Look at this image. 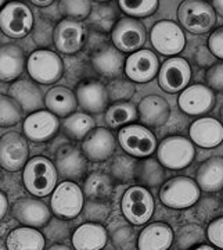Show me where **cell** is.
Listing matches in <instances>:
<instances>
[{
	"instance_id": "2e32d148",
	"label": "cell",
	"mask_w": 223,
	"mask_h": 250,
	"mask_svg": "<svg viewBox=\"0 0 223 250\" xmlns=\"http://www.w3.org/2000/svg\"><path fill=\"white\" fill-rule=\"evenodd\" d=\"M54 46L64 54H75L80 52L86 41V29L82 21L63 18L54 28Z\"/></svg>"
},
{
	"instance_id": "d4e9b609",
	"label": "cell",
	"mask_w": 223,
	"mask_h": 250,
	"mask_svg": "<svg viewBox=\"0 0 223 250\" xmlns=\"http://www.w3.org/2000/svg\"><path fill=\"white\" fill-rule=\"evenodd\" d=\"M190 139L204 149H212L223 142V124L216 118L201 117L190 125Z\"/></svg>"
},
{
	"instance_id": "484cf974",
	"label": "cell",
	"mask_w": 223,
	"mask_h": 250,
	"mask_svg": "<svg viewBox=\"0 0 223 250\" xmlns=\"http://www.w3.org/2000/svg\"><path fill=\"white\" fill-rule=\"evenodd\" d=\"M108 241V232L100 223H85L72 233V248L76 250L104 249Z\"/></svg>"
},
{
	"instance_id": "f5cc1de1",
	"label": "cell",
	"mask_w": 223,
	"mask_h": 250,
	"mask_svg": "<svg viewBox=\"0 0 223 250\" xmlns=\"http://www.w3.org/2000/svg\"><path fill=\"white\" fill-rule=\"evenodd\" d=\"M32 4H35L37 7H47L53 3L54 0H29Z\"/></svg>"
},
{
	"instance_id": "680465c9",
	"label": "cell",
	"mask_w": 223,
	"mask_h": 250,
	"mask_svg": "<svg viewBox=\"0 0 223 250\" xmlns=\"http://www.w3.org/2000/svg\"><path fill=\"white\" fill-rule=\"evenodd\" d=\"M96 3H107V1H111V0H93Z\"/></svg>"
},
{
	"instance_id": "83f0119b",
	"label": "cell",
	"mask_w": 223,
	"mask_h": 250,
	"mask_svg": "<svg viewBox=\"0 0 223 250\" xmlns=\"http://www.w3.org/2000/svg\"><path fill=\"white\" fill-rule=\"evenodd\" d=\"M175 233L168 224L151 223L146 225L139 235L137 248L140 250H167L173 243Z\"/></svg>"
},
{
	"instance_id": "ac0fdd59",
	"label": "cell",
	"mask_w": 223,
	"mask_h": 250,
	"mask_svg": "<svg viewBox=\"0 0 223 250\" xmlns=\"http://www.w3.org/2000/svg\"><path fill=\"white\" fill-rule=\"evenodd\" d=\"M160 60L157 54L149 49L136 50L125 60L126 77L133 82L144 83L150 82L160 71Z\"/></svg>"
},
{
	"instance_id": "f546056e",
	"label": "cell",
	"mask_w": 223,
	"mask_h": 250,
	"mask_svg": "<svg viewBox=\"0 0 223 250\" xmlns=\"http://www.w3.org/2000/svg\"><path fill=\"white\" fill-rule=\"evenodd\" d=\"M6 248L9 250H43L46 248L45 235L37 228L22 225L9 233Z\"/></svg>"
},
{
	"instance_id": "ba28073f",
	"label": "cell",
	"mask_w": 223,
	"mask_h": 250,
	"mask_svg": "<svg viewBox=\"0 0 223 250\" xmlns=\"http://www.w3.org/2000/svg\"><path fill=\"white\" fill-rule=\"evenodd\" d=\"M85 195L79 185L74 181L65 179L52 192L50 208L56 217L63 220H72L82 213Z\"/></svg>"
},
{
	"instance_id": "60d3db41",
	"label": "cell",
	"mask_w": 223,
	"mask_h": 250,
	"mask_svg": "<svg viewBox=\"0 0 223 250\" xmlns=\"http://www.w3.org/2000/svg\"><path fill=\"white\" fill-rule=\"evenodd\" d=\"M22 120V108L10 95H0V126H13Z\"/></svg>"
},
{
	"instance_id": "4316f807",
	"label": "cell",
	"mask_w": 223,
	"mask_h": 250,
	"mask_svg": "<svg viewBox=\"0 0 223 250\" xmlns=\"http://www.w3.org/2000/svg\"><path fill=\"white\" fill-rule=\"evenodd\" d=\"M24 68H27V57L19 46L14 43L0 46V81H16Z\"/></svg>"
},
{
	"instance_id": "5b68a950",
	"label": "cell",
	"mask_w": 223,
	"mask_h": 250,
	"mask_svg": "<svg viewBox=\"0 0 223 250\" xmlns=\"http://www.w3.org/2000/svg\"><path fill=\"white\" fill-rule=\"evenodd\" d=\"M154 197L149 188L134 185L126 189L121 200V210L128 223L132 225H144L154 214Z\"/></svg>"
},
{
	"instance_id": "1f68e13d",
	"label": "cell",
	"mask_w": 223,
	"mask_h": 250,
	"mask_svg": "<svg viewBox=\"0 0 223 250\" xmlns=\"http://www.w3.org/2000/svg\"><path fill=\"white\" fill-rule=\"evenodd\" d=\"M45 106L57 117L65 118L76 111V95L65 86H53L46 93Z\"/></svg>"
},
{
	"instance_id": "db71d44e",
	"label": "cell",
	"mask_w": 223,
	"mask_h": 250,
	"mask_svg": "<svg viewBox=\"0 0 223 250\" xmlns=\"http://www.w3.org/2000/svg\"><path fill=\"white\" fill-rule=\"evenodd\" d=\"M50 250H70V246H67V245H61V243H56L53 246H50L49 248Z\"/></svg>"
},
{
	"instance_id": "c3c4849f",
	"label": "cell",
	"mask_w": 223,
	"mask_h": 250,
	"mask_svg": "<svg viewBox=\"0 0 223 250\" xmlns=\"http://www.w3.org/2000/svg\"><path fill=\"white\" fill-rule=\"evenodd\" d=\"M206 239L211 242L215 248L223 249V217L216 218L208 225Z\"/></svg>"
},
{
	"instance_id": "4fadbf2b",
	"label": "cell",
	"mask_w": 223,
	"mask_h": 250,
	"mask_svg": "<svg viewBox=\"0 0 223 250\" xmlns=\"http://www.w3.org/2000/svg\"><path fill=\"white\" fill-rule=\"evenodd\" d=\"M29 160L27 136L19 132H7L0 138V167L10 172L22 170Z\"/></svg>"
},
{
	"instance_id": "f907efd6",
	"label": "cell",
	"mask_w": 223,
	"mask_h": 250,
	"mask_svg": "<svg viewBox=\"0 0 223 250\" xmlns=\"http://www.w3.org/2000/svg\"><path fill=\"white\" fill-rule=\"evenodd\" d=\"M9 210V199L0 190V221L6 217Z\"/></svg>"
},
{
	"instance_id": "681fc988",
	"label": "cell",
	"mask_w": 223,
	"mask_h": 250,
	"mask_svg": "<svg viewBox=\"0 0 223 250\" xmlns=\"http://www.w3.org/2000/svg\"><path fill=\"white\" fill-rule=\"evenodd\" d=\"M208 47H209V52L214 54L216 59L223 60V27L215 29L209 35Z\"/></svg>"
},
{
	"instance_id": "7402d4cb",
	"label": "cell",
	"mask_w": 223,
	"mask_h": 250,
	"mask_svg": "<svg viewBox=\"0 0 223 250\" xmlns=\"http://www.w3.org/2000/svg\"><path fill=\"white\" fill-rule=\"evenodd\" d=\"M93 70L106 78H118L125 70V56L115 46L104 45L90 56Z\"/></svg>"
},
{
	"instance_id": "e575fe53",
	"label": "cell",
	"mask_w": 223,
	"mask_h": 250,
	"mask_svg": "<svg viewBox=\"0 0 223 250\" xmlns=\"http://www.w3.org/2000/svg\"><path fill=\"white\" fill-rule=\"evenodd\" d=\"M136 157L128 153H116L108 159V174L110 177L119 182V184H129L134 179V170H136Z\"/></svg>"
},
{
	"instance_id": "6f0895ef",
	"label": "cell",
	"mask_w": 223,
	"mask_h": 250,
	"mask_svg": "<svg viewBox=\"0 0 223 250\" xmlns=\"http://www.w3.org/2000/svg\"><path fill=\"white\" fill-rule=\"evenodd\" d=\"M7 1H9V0H0V10H1V7H3Z\"/></svg>"
},
{
	"instance_id": "ab89813d",
	"label": "cell",
	"mask_w": 223,
	"mask_h": 250,
	"mask_svg": "<svg viewBox=\"0 0 223 250\" xmlns=\"http://www.w3.org/2000/svg\"><path fill=\"white\" fill-rule=\"evenodd\" d=\"M92 0H60L58 10L64 18L82 21L89 17L92 11Z\"/></svg>"
},
{
	"instance_id": "d590c367",
	"label": "cell",
	"mask_w": 223,
	"mask_h": 250,
	"mask_svg": "<svg viewBox=\"0 0 223 250\" xmlns=\"http://www.w3.org/2000/svg\"><path fill=\"white\" fill-rule=\"evenodd\" d=\"M89 25L96 32L110 34L118 21V11L114 4L107 3H97V6L92 7L89 17Z\"/></svg>"
},
{
	"instance_id": "e0dca14e",
	"label": "cell",
	"mask_w": 223,
	"mask_h": 250,
	"mask_svg": "<svg viewBox=\"0 0 223 250\" xmlns=\"http://www.w3.org/2000/svg\"><path fill=\"white\" fill-rule=\"evenodd\" d=\"M78 104L90 114H97L106 111L110 103L107 85L97 78H88L80 81L76 86Z\"/></svg>"
},
{
	"instance_id": "4dcf8cb0",
	"label": "cell",
	"mask_w": 223,
	"mask_h": 250,
	"mask_svg": "<svg viewBox=\"0 0 223 250\" xmlns=\"http://www.w3.org/2000/svg\"><path fill=\"white\" fill-rule=\"evenodd\" d=\"M134 182L146 188H161L165 182V170L158 159L142 157L136 163Z\"/></svg>"
},
{
	"instance_id": "816d5d0a",
	"label": "cell",
	"mask_w": 223,
	"mask_h": 250,
	"mask_svg": "<svg viewBox=\"0 0 223 250\" xmlns=\"http://www.w3.org/2000/svg\"><path fill=\"white\" fill-rule=\"evenodd\" d=\"M212 7L218 14H221L223 17V0H212Z\"/></svg>"
},
{
	"instance_id": "836d02e7",
	"label": "cell",
	"mask_w": 223,
	"mask_h": 250,
	"mask_svg": "<svg viewBox=\"0 0 223 250\" xmlns=\"http://www.w3.org/2000/svg\"><path fill=\"white\" fill-rule=\"evenodd\" d=\"M61 128H63V134L68 136L71 141L80 142L86 138V135L92 129L96 128V121L90 116V113L74 111L72 114L64 118Z\"/></svg>"
},
{
	"instance_id": "7c38bea8",
	"label": "cell",
	"mask_w": 223,
	"mask_h": 250,
	"mask_svg": "<svg viewBox=\"0 0 223 250\" xmlns=\"http://www.w3.org/2000/svg\"><path fill=\"white\" fill-rule=\"evenodd\" d=\"M152 47L164 56H176L182 53L186 46V36L180 24L162 20L158 21L150 32Z\"/></svg>"
},
{
	"instance_id": "11a10c76",
	"label": "cell",
	"mask_w": 223,
	"mask_h": 250,
	"mask_svg": "<svg viewBox=\"0 0 223 250\" xmlns=\"http://www.w3.org/2000/svg\"><path fill=\"white\" fill-rule=\"evenodd\" d=\"M215 246H208V245H204V243H201V246H198L197 249L198 250H214Z\"/></svg>"
},
{
	"instance_id": "b9f144b4",
	"label": "cell",
	"mask_w": 223,
	"mask_h": 250,
	"mask_svg": "<svg viewBox=\"0 0 223 250\" xmlns=\"http://www.w3.org/2000/svg\"><path fill=\"white\" fill-rule=\"evenodd\" d=\"M54 28L53 22L45 17L36 18L34 22V28L31 31L32 39L36 45L40 47H47V46L54 45Z\"/></svg>"
},
{
	"instance_id": "3957f363",
	"label": "cell",
	"mask_w": 223,
	"mask_h": 250,
	"mask_svg": "<svg viewBox=\"0 0 223 250\" xmlns=\"http://www.w3.org/2000/svg\"><path fill=\"white\" fill-rule=\"evenodd\" d=\"M201 196V189L194 179L188 177H173L164 182L160 190V200L169 208L193 207Z\"/></svg>"
},
{
	"instance_id": "f35d334b",
	"label": "cell",
	"mask_w": 223,
	"mask_h": 250,
	"mask_svg": "<svg viewBox=\"0 0 223 250\" xmlns=\"http://www.w3.org/2000/svg\"><path fill=\"white\" fill-rule=\"evenodd\" d=\"M118 6L128 17L144 18L157 11L160 0H118Z\"/></svg>"
},
{
	"instance_id": "74e56055",
	"label": "cell",
	"mask_w": 223,
	"mask_h": 250,
	"mask_svg": "<svg viewBox=\"0 0 223 250\" xmlns=\"http://www.w3.org/2000/svg\"><path fill=\"white\" fill-rule=\"evenodd\" d=\"M206 239V233L204 232L203 227L197 224H187L183 225L173 236V241L176 243V249H190L196 245H201Z\"/></svg>"
},
{
	"instance_id": "52a82bcc",
	"label": "cell",
	"mask_w": 223,
	"mask_h": 250,
	"mask_svg": "<svg viewBox=\"0 0 223 250\" xmlns=\"http://www.w3.org/2000/svg\"><path fill=\"white\" fill-rule=\"evenodd\" d=\"M27 71L37 83L52 85L63 77L64 62L53 50L37 49L28 56Z\"/></svg>"
},
{
	"instance_id": "8fae6325",
	"label": "cell",
	"mask_w": 223,
	"mask_h": 250,
	"mask_svg": "<svg viewBox=\"0 0 223 250\" xmlns=\"http://www.w3.org/2000/svg\"><path fill=\"white\" fill-rule=\"evenodd\" d=\"M54 166L61 178L78 181L88 171V157L82 147L72 142H64L54 152Z\"/></svg>"
},
{
	"instance_id": "603a6c76",
	"label": "cell",
	"mask_w": 223,
	"mask_h": 250,
	"mask_svg": "<svg viewBox=\"0 0 223 250\" xmlns=\"http://www.w3.org/2000/svg\"><path fill=\"white\" fill-rule=\"evenodd\" d=\"M9 95L22 108V111L34 113L45 107V95L31 80H16L10 85Z\"/></svg>"
},
{
	"instance_id": "d6986e66",
	"label": "cell",
	"mask_w": 223,
	"mask_h": 250,
	"mask_svg": "<svg viewBox=\"0 0 223 250\" xmlns=\"http://www.w3.org/2000/svg\"><path fill=\"white\" fill-rule=\"evenodd\" d=\"M214 90L208 85H191L180 92L178 104L188 116H204L215 107Z\"/></svg>"
},
{
	"instance_id": "277c9868",
	"label": "cell",
	"mask_w": 223,
	"mask_h": 250,
	"mask_svg": "<svg viewBox=\"0 0 223 250\" xmlns=\"http://www.w3.org/2000/svg\"><path fill=\"white\" fill-rule=\"evenodd\" d=\"M35 17L25 3L11 0L0 10V29L11 39H21L31 34Z\"/></svg>"
},
{
	"instance_id": "91938a15",
	"label": "cell",
	"mask_w": 223,
	"mask_h": 250,
	"mask_svg": "<svg viewBox=\"0 0 223 250\" xmlns=\"http://www.w3.org/2000/svg\"><path fill=\"white\" fill-rule=\"evenodd\" d=\"M1 38H3V32H1V29H0V46H1Z\"/></svg>"
},
{
	"instance_id": "5bb4252c",
	"label": "cell",
	"mask_w": 223,
	"mask_h": 250,
	"mask_svg": "<svg viewBox=\"0 0 223 250\" xmlns=\"http://www.w3.org/2000/svg\"><path fill=\"white\" fill-rule=\"evenodd\" d=\"M191 67L186 59L173 56L160 67L158 83L168 93H179L187 88L191 81Z\"/></svg>"
},
{
	"instance_id": "6da1fadb",
	"label": "cell",
	"mask_w": 223,
	"mask_h": 250,
	"mask_svg": "<svg viewBox=\"0 0 223 250\" xmlns=\"http://www.w3.org/2000/svg\"><path fill=\"white\" fill-rule=\"evenodd\" d=\"M58 172L54 163L43 156L29 159L22 171V182L28 192L36 197L52 195L57 187Z\"/></svg>"
},
{
	"instance_id": "9c48e42d",
	"label": "cell",
	"mask_w": 223,
	"mask_h": 250,
	"mask_svg": "<svg viewBox=\"0 0 223 250\" xmlns=\"http://www.w3.org/2000/svg\"><path fill=\"white\" fill-rule=\"evenodd\" d=\"M118 143L122 150L136 159L151 156L157 150V138L143 124H128L118 132Z\"/></svg>"
},
{
	"instance_id": "cb8c5ba5",
	"label": "cell",
	"mask_w": 223,
	"mask_h": 250,
	"mask_svg": "<svg viewBox=\"0 0 223 250\" xmlns=\"http://www.w3.org/2000/svg\"><path fill=\"white\" fill-rule=\"evenodd\" d=\"M137 116L140 123L147 128H160L169 120V103L157 95L146 96L137 106Z\"/></svg>"
},
{
	"instance_id": "bcb514c9",
	"label": "cell",
	"mask_w": 223,
	"mask_h": 250,
	"mask_svg": "<svg viewBox=\"0 0 223 250\" xmlns=\"http://www.w3.org/2000/svg\"><path fill=\"white\" fill-rule=\"evenodd\" d=\"M112 242L118 249H134L137 242H134L133 231L129 227H121L118 231L111 233Z\"/></svg>"
},
{
	"instance_id": "d6a6232c",
	"label": "cell",
	"mask_w": 223,
	"mask_h": 250,
	"mask_svg": "<svg viewBox=\"0 0 223 250\" xmlns=\"http://www.w3.org/2000/svg\"><path fill=\"white\" fill-rule=\"evenodd\" d=\"M83 195L90 200L108 202L114 193V179L103 171H93L85 179Z\"/></svg>"
},
{
	"instance_id": "44dd1931",
	"label": "cell",
	"mask_w": 223,
	"mask_h": 250,
	"mask_svg": "<svg viewBox=\"0 0 223 250\" xmlns=\"http://www.w3.org/2000/svg\"><path fill=\"white\" fill-rule=\"evenodd\" d=\"M82 150L88 160L101 163L108 160L116 150V138L107 128H94L82 141Z\"/></svg>"
},
{
	"instance_id": "7a4b0ae2",
	"label": "cell",
	"mask_w": 223,
	"mask_h": 250,
	"mask_svg": "<svg viewBox=\"0 0 223 250\" xmlns=\"http://www.w3.org/2000/svg\"><path fill=\"white\" fill-rule=\"evenodd\" d=\"M180 27L191 34H206L216 24V11L206 0H183L178 9Z\"/></svg>"
},
{
	"instance_id": "8d00e7d4",
	"label": "cell",
	"mask_w": 223,
	"mask_h": 250,
	"mask_svg": "<svg viewBox=\"0 0 223 250\" xmlns=\"http://www.w3.org/2000/svg\"><path fill=\"white\" fill-rule=\"evenodd\" d=\"M137 118V107L130 102H115L106 110V123L112 129L134 123Z\"/></svg>"
},
{
	"instance_id": "30bf717a",
	"label": "cell",
	"mask_w": 223,
	"mask_h": 250,
	"mask_svg": "<svg viewBox=\"0 0 223 250\" xmlns=\"http://www.w3.org/2000/svg\"><path fill=\"white\" fill-rule=\"evenodd\" d=\"M111 43L122 53H133L143 49L147 42V29L137 18H119L110 32Z\"/></svg>"
},
{
	"instance_id": "7dc6e473",
	"label": "cell",
	"mask_w": 223,
	"mask_h": 250,
	"mask_svg": "<svg viewBox=\"0 0 223 250\" xmlns=\"http://www.w3.org/2000/svg\"><path fill=\"white\" fill-rule=\"evenodd\" d=\"M206 85L212 90L223 92V62L214 64L205 74Z\"/></svg>"
},
{
	"instance_id": "ffe728a7",
	"label": "cell",
	"mask_w": 223,
	"mask_h": 250,
	"mask_svg": "<svg viewBox=\"0 0 223 250\" xmlns=\"http://www.w3.org/2000/svg\"><path fill=\"white\" fill-rule=\"evenodd\" d=\"M11 210L18 223L37 229L43 228L52 218V208L36 196L18 199Z\"/></svg>"
},
{
	"instance_id": "8992f818",
	"label": "cell",
	"mask_w": 223,
	"mask_h": 250,
	"mask_svg": "<svg viewBox=\"0 0 223 250\" xmlns=\"http://www.w3.org/2000/svg\"><path fill=\"white\" fill-rule=\"evenodd\" d=\"M196 156L193 142L180 135L165 138L157 147V159L169 170H183L188 167Z\"/></svg>"
},
{
	"instance_id": "9a60e30c",
	"label": "cell",
	"mask_w": 223,
	"mask_h": 250,
	"mask_svg": "<svg viewBox=\"0 0 223 250\" xmlns=\"http://www.w3.org/2000/svg\"><path fill=\"white\" fill-rule=\"evenodd\" d=\"M60 120L50 110H37L24 120L22 132L27 139L36 143L47 142L58 134Z\"/></svg>"
},
{
	"instance_id": "f6af8a7d",
	"label": "cell",
	"mask_w": 223,
	"mask_h": 250,
	"mask_svg": "<svg viewBox=\"0 0 223 250\" xmlns=\"http://www.w3.org/2000/svg\"><path fill=\"white\" fill-rule=\"evenodd\" d=\"M43 228H45L43 235L46 236V239H49V241L52 242L67 241L70 238V233H71L70 225L67 223H64L63 218L58 220V217L54 218V220L50 218V221L46 224Z\"/></svg>"
},
{
	"instance_id": "7bdbcfd3",
	"label": "cell",
	"mask_w": 223,
	"mask_h": 250,
	"mask_svg": "<svg viewBox=\"0 0 223 250\" xmlns=\"http://www.w3.org/2000/svg\"><path fill=\"white\" fill-rule=\"evenodd\" d=\"M82 213L85 220L92 221V223H106L108 217L111 214V206L108 202L103 200H90L88 199L83 207H82Z\"/></svg>"
},
{
	"instance_id": "9f6ffc18",
	"label": "cell",
	"mask_w": 223,
	"mask_h": 250,
	"mask_svg": "<svg viewBox=\"0 0 223 250\" xmlns=\"http://www.w3.org/2000/svg\"><path fill=\"white\" fill-rule=\"evenodd\" d=\"M219 117H221V123L223 124V104H222V107H221V113H219Z\"/></svg>"
},
{
	"instance_id": "f1b7e54d",
	"label": "cell",
	"mask_w": 223,
	"mask_h": 250,
	"mask_svg": "<svg viewBox=\"0 0 223 250\" xmlns=\"http://www.w3.org/2000/svg\"><path fill=\"white\" fill-rule=\"evenodd\" d=\"M196 182L204 192H219L223 189V157L214 156L197 170Z\"/></svg>"
},
{
	"instance_id": "ee69618b",
	"label": "cell",
	"mask_w": 223,
	"mask_h": 250,
	"mask_svg": "<svg viewBox=\"0 0 223 250\" xmlns=\"http://www.w3.org/2000/svg\"><path fill=\"white\" fill-rule=\"evenodd\" d=\"M107 93L110 102H129L136 93V88L132 82L124 78H112L107 85Z\"/></svg>"
}]
</instances>
